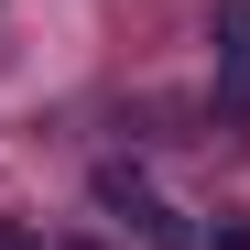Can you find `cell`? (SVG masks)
<instances>
[{"label":"cell","mask_w":250,"mask_h":250,"mask_svg":"<svg viewBox=\"0 0 250 250\" xmlns=\"http://www.w3.org/2000/svg\"><path fill=\"white\" fill-rule=\"evenodd\" d=\"M98 207H109V218H131L152 250H196V239H185V218H174V207H152V185L131 174V163H98Z\"/></svg>","instance_id":"6da1fadb"},{"label":"cell","mask_w":250,"mask_h":250,"mask_svg":"<svg viewBox=\"0 0 250 250\" xmlns=\"http://www.w3.org/2000/svg\"><path fill=\"white\" fill-rule=\"evenodd\" d=\"M207 33H218V87L250 98V0H218V22H207Z\"/></svg>","instance_id":"7a4b0ae2"},{"label":"cell","mask_w":250,"mask_h":250,"mask_svg":"<svg viewBox=\"0 0 250 250\" xmlns=\"http://www.w3.org/2000/svg\"><path fill=\"white\" fill-rule=\"evenodd\" d=\"M0 250H44V229H33V218H0Z\"/></svg>","instance_id":"3957f363"},{"label":"cell","mask_w":250,"mask_h":250,"mask_svg":"<svg viewBox=\"0 0 250 250\" xmlns=\"http://www.w3.org/2000/svg\"><path fill=\"white\" fill-rule=\"evenodd\" d=\"M207 250H250V229H239V218H218V239H207Z\"/></svg>","instance_id":"277c9868"}]
</instances>
